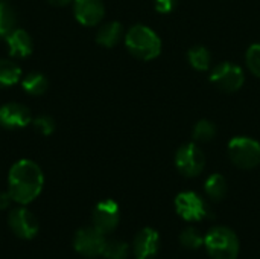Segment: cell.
<instances>
[{
  "label": "cell",
  "instance_id": "1",
  "mask_svg": "<svg viewBox=\"0 0 260 259\" xmlns=\"http://www.w3.org/2000/svg\"><path fill=\"white\" fill-rule=\"evenodd\" d=\"M43 185L44 176L35 162L21 159L11 166L8 174V192L12 202L23 206L34 202L43 191Z\"/></svg>",
  "mask_w": 260,
  "mask_h": 259
},
{
  "label": "cell",
  "instance_id": "2",
  "mask_svg": "<svg viewBox=\"0 0 260 259\" xmlns=\"http://www.w3.org/2000/svg\"><path fill=\"white\" fill-rule=\"evenodd\" d=\"M125 44L131 55L143 61L157 58L161 50V43L157 34L143 24H136L126 32Z\"/></svg>",
  "mask_w": 260,
  "mask_h": 259
},
{
  "label": "cell",
  "instance_id": "3",
  "mask_svg": "<svg viewBox=\"0 0 260 259\" xmlns=\"http://www.w3.org/2000/svg\"><path fill=\"white\" fill-rule=\"evenodd\" d=\"M204 246L212 259H236L239 255V238L230 227H213L204 237Z\"/></svg>",
  "mask_w": 260,
  "mask_h": 259
},
{
  "label": "cell",
  "instance_id": "4",
  "mask_svg": "<svg viewBox=\"0 0 260 259\" xmlns=\"http://www.w3.org/2000/svg\"><path fill=\"white\" fill-rule=\"evenodd\" d=\"M229 156L241 169H254L260 163V145L250 137H236L229 143Z\"/></svg>",
  "mask_w": 260,
  "mask_h": 259
},
{
  "label": "cell",
  "instance_id": "5",
  "mask_svg": "<svg viewBox=\"0 0 260 259\" xmlns=\"http://www.w3.org/2000/svg\"><path fill=\"white\" fill-rule=\"evenodd\" d=\"M175 165L183 176L197 177L203 172L206 166V157L204 153L195 143H187L177 151Z\"/></svg>",
  "mask_w": 260,
  "mask_h": 259
},
{
  "label": "cell",
  "instance_id": "6",
  "mask_svg": "<svg viewBox=\"0 0 260 259\" xmlns=\"http://www.w3.org/2000/svg\"><path fill=\"white\" fill-rule=\"evenodd\" d=\"M93 227L107 235L116 231L120 221V209L114 200H102L96 205L91 215Z\"/></svg>",
  "mask_w": 260,
  "mask_h": 259
},
{
  "label": "cell",
  "instance_id": "7",
  "mask_svg": "<svg viewBox=\"0 0 260 259\" xmlns=\"http://www.w3.org/2000/svg\"><path fill=\"white\" fill-rule=\"evenodd\" d=\"M104 244H105L104 234H101L94 227L79 229L75 234V238H73V247H75V250L79 255L85 256V258H98V256H102Z\"/></svg>",
  "mask_w": 260,
  "mask_h": 259
},
{
  "label": "cell",
  "instance_id": "8",
  "mask_svg": "<svg viewBox=\"0 0 260 259\" xmlns=\"http://www.w3.org/2000/svg\"><path fill=\"white\" fill-rule=\"evenodd\" d=\"M177 214L186 221H203L209 217V209L204 200L195 192H181L175 198Z\"/></svg>",
  "mask_w": 260,
  "mask_h": 259
},
{
  "label": "cell",
  "instance_id": "9",
  "mask_svg": "<svg viewBox=\"0 0 260 259\" xmlns=\"http://www.w3.org/2000/svg\"><path fill=\"white\" fill-rule=\"evenodd\" d=\"M210 81L213 82V85L216 89L232 93L242 87L244 72L241 70V67H238L232 63H221L213 69V72L210 75Z\"/></svg>",
  "mask_w": 260,
  "mask_h": 259
},
{
  "label": "cell",
  "instance_id": "10",
  "mask_svg": "<svg viewBox=\"0 0 260 259\" xmlns=\"http://www.w3.org/2000/svg\"><path fill=\"white\" fill-rule=\"evenodd\" d=\"M8 224L14 232V235L21 240H32L38 234V220L24 206L14 208L9 212Z\"/></svg>",
  "mask_w": 260,
  "mask_h": 259
},
{
  "label": "cell",
  "instance_id": "11",
  "mask_svg": "<svg viewBox=\"0 0 260 259\" xmlns=\"http://www.w3.org/2000/svg\"><path fill=\"white\" fill-rule=\"evenodd\" d=\"M32 122L30 110L18 102H8L0 107V127L8 130L24 128Z\"/></svg>",
  "mask_w": 260,
  "mask_h": 259
},
{
  "label": "cell",
  "instance_id": "12",
  "mask_svg": "<svg viewBox=\"0 0 260 259\" xmlns=\"http://www.w3.org/2000/svg\"><path fill=\"white\" fill-rule=\"evenodd\" d=\"M158 249H160V237L157 231L151 227H145L136 235L133 244L136 259H154L158 253Z\"/></svg>",
  "mask_w": 260,
  "mask_h": 259
},
{
  "label": "cell",
  "instance_id": "13",
  "mask_svg": "<svg viewBox=\"0 0 260 259\" xmlns=\"http://www.w3.org/2000/svg\"><path fill=\"white\" fill-rule=\"evenodd\" d=\"M73 12L76 20L84 26H96L105 14L102 0H75Z\"/></svg>",
  "mask_w": 260,
  "mask_h": 259
},
{
  "label": "cell",
  "instance_id": "14",
  "mask_svg": "<svg viewBox=\"0 0 260 259\" xmlns=\"http://www.w3.org/2000/svg\"><path fill=\"white\" fill-rule=\"evenodd\" d=\"M5 43L14 58H26L32 53V38L24 29L15 27L5 37Z\"/></svg>",
  "mask_w": 260,
  "mask_h": 259
},
{
  "label": "cell",
  "instance_id": "15",
  "mask_svg": "<svg viewBox=\"0 0 260 259\" xmlns=\"http://www.w3.org/2000/svg\"><path fill=\"white\" fill-rule=\"evenodd\" d=\"M122 24L117 21H111L104 24L98 34H96V41L104 46V47H113L119 43V40L122 38Z\"/></svg>",
  "mask_w": 260,
  "mask_h": 259
},
{
  "label": "cell",
  "instance_id": "16",
  "mask_svg": "<svg viewBox=\"0 0 260 259\" xmlns=\"http://www.w3.org/2000/svg\"><path fill=\"white\" fill-rule=\"evenodd\" d=\"M21 78V69L11 60H0V89L15 85Z\"/></svg>",
  "mask_w": 260,
  "mask_h": 259
},
{
  "label": "cell",
  "instance_id": "17",
  "mask_svg": "<svg viewBox=\"0 0 260 259\" xmlns=\"http://www.w3.org/2000/svg\"><path fill=\"white\" fill-rule=\"evenodd\" d=\"M21 87L26 93L32 95V96H40L43 95L47 87H49V81L47 78L40 73V72H32L29 75H26L21 81Z\"/></svg>",
  "mask_w": 260,
  "mask_h": 259
},
{
  "label": "cell",
  "instance_id": "18",
  "mask_svg": "<svg viewBox=\"0 0 260 259\" xmlns=\"http://www.w3.org/2000/svg\"><path fill=\"white\" fill-rule=\"evenodd\" d=\"M17 14L8 0H0V38H5L15 29Z\"/></svg>",
  "mask_w": 260,
  "mask_h": 259
},
{
  "label": "cell",
  "instance_id": "19",
  "mask_svg": "<svg viewBox=\"0 0 260 259\" xmlns=\"http://www.w3.org/2000/svg\"><path fill=\"white\" fill-rule=\"evenodd\" d=\"M206 194L213 200V202H221L227 195V182L221 174H213L209 177L206 182Z\"/></svg>",
  "mask_w": 260,
  "mask_h": 259
},
{
  "label": "cell",
  "instance_id": "20",
  "mask_svg": "<svg viewBox=\"0 0 260 259\" xmlns=\"http://www.w3.org/2000/svg\"><path fill=\"white\" fill-rule=\"evenodd\" d=\"M129 253V246L120 240H105L102 256L105 259H126Z\"/></svg>",
  "mask_w": 260,
  "mask_h": 259
},
{
  "label": "cell",
  "instance_id": "21",
  "mask_svg": "<svg viewBox=\"0 0 260 259\" xmlns=\"http://www.w3.org/2000/svg\"><path fill=\"white\" fill-rule=\"evenodd\" d=\"M189 61L192 64L193 69L197 70H207L210 67V61H212V56H210V52L203 47V46H197V47H192L189 50Z\"/></svg>",
  "mask_w": 260,
  "mask_h": 259
},
{
  "label": "cell",
  "instance_id": "22",
  "mask_svg": "<svg viewBox=\"0 0 260 259\" xmlns=\"http://www.w3.org/2000/svg\"><path fill=\"white\" fill-rule=\"evenodd\" d=\"M180 244L184 249L197 250V249H200L204 244V237L195 227H187L180 235Z\"/></svg>",
  "mask_w": 260,
  "mask_h": 259
},
{
  "label": "cell",
  "instance_id": "23",
  "mask_svg": "<svg viewBox=\"0 0 260 259\" xmlns=\"http://www.w3.org/2000/svg\"><path fill=\"white\" fill-rule=\"evenodd\" d=\"M216 136V127L209 121H200L193 128V140L210 142Z\"/></svg>",
  "mask_w": 260,
  "mask_h": 259
},
{
  "label": "cell",
  "instance_id": "24",
  "mask_svg": "<svg viewBox=\"0 0 260 259\" xmlns=\"http://www.w3.org/2000/svg\"><path fill=\"white\" fill-rule=\"evenodd\" d=\"M34 127L43 134V136H50L55 131V121L49 114H40L34 121Z\"/></svg>",
  "mask_w": 260,
  "mask_h": 259
},
{
  "label": "cell",
  "instance_id": "25",
  "mask_svg": "<svg viewBox=\"0 0 260 259\" xmlns=\"http://www.w3.org/2000/svg\"><path fill=\"white\" fill-rule=\"evenodd\" d=\"M247 64L250 70L260 78V44H253L247 52Z\"/></svg>",
  "mask_w": 260,
  "mask_h": 259
},
{
  "label": "cell",
  "instance_id": "26",
  "mask_svg": "<svg viewBox=\"0 0 260 259\" xmlns=\"http://www.w3.org/2000/svg\"><path fill=\"white\" fill-rule=\"evenodd\" d=\"M175 6V0H155V9L158 12H171Z\"/></svg>",
  "mask_w": 260,
  "mask_h": 259
},
{
  "label": "cell",
  "instance_id": "27",
  "mask_svg": "<svg viewBox=\"0 0 260 259\" xmlns=\"http://www.w3.org/2000/svg\"><path fill=\"white\" fill-rule=\"evenodd\" d=\"M11 202H12V197L9 192H0V211L9 208Z\"/></svg>",
  "mask_w": 260,
  "mask_h": 259
},
{
  "label": "cell",
  "instance_id": "28",
  "mask_svg": "<svg viewBox=\"0 0 260 259\" xmlns=\"http://www.w3.org/2000/svg\"><path fill=\"white\" fill-rule=\"evenodd\" d=\"M52 5H56V6H64V5H67V3H70L72 0H49Z\"/></svg>",
  "mask_w": 260,
  "mask_h": 259
}]
</instances>
